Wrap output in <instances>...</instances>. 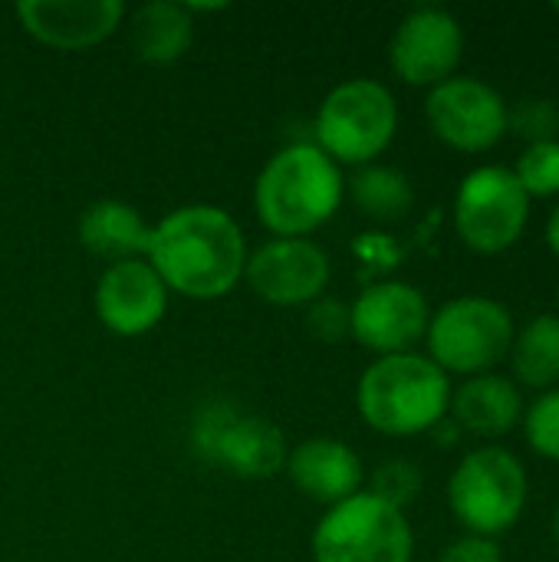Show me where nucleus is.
Segmentation results:
<instances>
[{
  "label": "nucleus",
  "instance_id": "1",
  "mask_svg": "<svg viewBox=\"0 0 559 562\" xmlns=\"http://www.w3.org/2000/svg\"><path fill=\"white\" fill-rule=\"evenodd\" d=\"M145 260L168 293L188 300H221L247 267V240L241 224L217 204H185L152 224Z\"/></svg>",
  "mask_w": 559,
  "mask_h": 562
},
{
  "label": "nucleus",
  "instance_id": "2",
  "mask_svg": "<svg viewBox=\"0 0 559 562\" xmlns=\"http://www.w3.org/2000/svg\"><path fill=\"white\" fill-rule=\"evenodd\" d=\"M343 198V168L316 142L280 148L254 181L257 221L273 237H310L336 217Z\"/></svg>",
  "mask_w": 559,
  "mask_h": 562
},
{
  "label": "nucleus",
  "instance_id": "3",
  "mask_svg": "<svg viewBox=\"0 0 559 562\" xmlns=\"http://www.w3.org/2000/svg\"><path fill=\"white\" fill-rule=\"evenodd\" d=\"M356 408L385 438L435 431L451 408V375L422 352L382 356L359 375Z\"/></svg>",
  "mask_w": 559,
  "mask_h": 562
},
{
  "label": "nucleus",
  "instance_id": "4",
  "mask_svg": "<svg viewBox=\"0 0 559 562\" xmlns=\"http://www.w3.org/2000/svg\"><path fill=\"white\" fill-rule=\"evenodd\" d=\"M527 471L507 448L468 451L448 481V507L471 537L497 540L514 530L527 510Z\"/></svg>",
  "mask_w": 559,
  "mask_h": 562
},
{
  "label": "nucleus",
  "instance_id": "5",
  "mask_svg": "<svg viewBox=\"0 0 559 562\" xmlns=\"http://www.w3.org/2000/svg\"><path fill=\"white\" fill-rule=\"evenodd\" d=\"M517 336L514 313L491 296H458L428 319V359L445 375H484L511 356Z\"/></svg>",
  "mask_w": 559,
  "mask_h": 562
},
{
  "label": "nucleus",
  "instance_id": "6",
  "mask_svg": "<svg viewBox=\"0 0 559 562\" xmlns=\"http://www.w3.org/2000/svg\"><path fill=\"white\" fill-rule=\"evenodd\" d=\"M399 132V102L379 79H346L316 112V148L339 168L376 165Z\"/></svg>",
  "mask_w": 559,
  "mask_h": 562
},
{
  "label": "nucleus",
  "instance_id": "7",
  "mask_svg": "<svg viewBox=\"0 0 559 562\" xmlns=\"http://www.w3.org/2000/svg\"><path fill=\"white\" fill-rule=\"evenodd\" d=\"M412 553L405 510L369 491L329 507L313 530V562H412Z\"/></svg>",
  "mask_w": 559,
  "mask_h": 562
},
{
  "label": "nucleus",
  "instance_id": "8",
  "mask_svg": "<svg viewBox=\"0 0 559 562\" xmlns=\"http://www.w3.org/2000/svg\"><path fill=\"white\" fill-rule=\"evenodd\" d=\"M451 221L458 240L484 257L511 250L530 221V198L517 175L504 165H481L468 171L455 191Z\"/></svg>",
  "mask_w": 559,
  "mask_h": 562
},
{
  "label": "nucleus",
  "instance_id": "9",
  "mask_svg": "<svg viewBox=\"0 0 559 562\" xmlns=\"http://www.w3.org/2000/svg\"><path fill=\"white\" fill-rule=\"evenodd\" d=\"M191 438L204 461L241 481H267L280 474L290 454L283 431L270 418L224 405L198 415Z\"/></svg>",
  "mask_w": 559,
  "mask_h": 562
},
{
  "label": "nucleus",
  "instance_id": "10",
  "mask_svg": "<svg viewBox=\"0 0 559 562\" xmlns=\"http://www.w3.org/2000/svg\"><path fill=\"white\" fill-rule=\"evenodd\" d=\"M507 99L478 76H451L428 89L425 119L438 142L455 151L481 155L507 135Z\"/></svg>",
  "mask_w": 559,
  "mask_h": 562
},
{
  "label": "nucleus",
  "instance_id": "11",
  "mask_svg": "<svg viewBox=\"0 0 559 562\" xmlns=\"http://www.w3.org/2000/svg\"><path fill=\"white\" fill-rule=\"evenodd\" d=\"M465 56V30L458 16L445 7L409 10L389 43V66L405 86L435 89L438 82L458 76Z\"/></svg>",
  "mask_w": 559,
  "mask_h": 562
},
{
  "label": "nucleus",
  "instance_id": "12",
  "mask_svg": "<svg viewBox=\"0 0 559 562\" xmlns=\"http://www.w3.org/2000/svg\"><path fill=\"white\" fill-rule=\"evenodd\" d=\"M428 319L432 306L415 283L382 280L366 286L349 306V336L379 359L415 352L428 333Z\"/></svg>",
  "mask_w": 559,
  "mask_h": 562
},
{
  "label": "nucleus",
  "instance_id": "13",
  "mask_svg": "<svg viewBox=\"0 0 559 562\" xmlns=\"http://www.w3.org/2000/svg\"><path fill=\"white\" fill-rule=\"evenodd\" d=\"M333 263L310 237H273L247 254L244 280L273 306H310L326 296Z\"/></svg>",
  "mask_w": 559,
  "mask_h": 562
},
{
  "label": "nucleus",
  "instance_id": "14",
  "mask_svg": "<svg viewBox=\"0 0 559 562\" xmlns=\"http://www.w3.org/2000/svg\"><path fill=\"white\" fill-rule=\"evenodd\" d=\"M26 36L56 53H82L105 43L125 20L122 0H20L13 7Z\"/></svg>",
  "mask_w": 559,
  "mask_h": 562
},
{
  "label": "nucleus",
  "instance_id": "15",
  "mask_svg": "<svg viewBox=\"0 0 559 562\" xmlns=\"http://www.w3.org/2000/svg\"><path fill=\"white\" fill-rule=\"evenodd\" d=\"M168 313V286L148 260L109 263L96 283V316L115 336H145Z\"/></svg>",
  "mask_w": 559,
  "mask_h": 562
},
{
  "label": "nucleus",
  "instance_id": "16",
  "mask_svg": "<svg viewBox=\"0 0 559 562\" xmlns=\"http://www.w3.org/2000/svg\"><path fill=\"white\" fill-rule=\"evenodd\" d=\"M290 484L313 504L326 510L356 497L362 491L366 471L359 454L339 438H306L300 441L283 464Z\"/></svg>",
  "mask_w": 559,
  "mask_h": 562
},
{
  "label": "nucleus",
  "instance_id": "17",
  "mask_svg": "<svg viewBox=\"0 0 559 562\" xmlns=\"http://www.w3.org/2000/svg\"><path fill=\"white\" fill-rule=\"evenodd\" d=\"M524 408L527 405L514 379L484 372L451 389L448 415L455 418L458 431H468L474 438H504L521 425Z\"/></svg>",
  "mask_w": 559,
  "mask_h": 562
},
{
  "label": "nucleus",
  "instance_id": "18",
  "mask_svg": "<svg viewBox=\"0 0 559 562\" xmlns=\"http://www.w3.org/2000/svg\"><path fill=\"white\" fill-rule=\"evenodd\" d=\"M79 244L109 263L145 260L148 244H152V224L128 201L102 198L82 211Z\"/></svg>",
  "mask_w": 559,
  "mask_h": 562
},
{
  "label": "nucleus",
  "instance_id": "19",
  "mask_svg": "<svg viewBox=\"0 0 559 562\" xmlns=\"http://www.w3.org/2000/svg\"><path fill=\"white\" fill-rule=\"evenodd\" d=\"M132 49L142 63L152 66H171L178 63L191 40H194V20L185 10V3L171 0H152L135 10L132 26H128Z\"/></svg>",
  "mask_w": 559,
  "mask_h": 562
},
{
  "label": "nucleus",
  "instance_id": "20",
  "mask_svg": "<svg viewBox=\"0 0 559 562\" xmlns=\"http://www.w3.org/2000/svg\"><path fill=\"white\" fill-rule=\"evenodd\" d=\"M511 372L517 389L550 392L559 385V313H540L524 323L511 346Z\"/></svg>",
  "mask_w": 559,
  "mask_h": 562
},
{
  "label": "nucleus",
  "instance_id": "21",
  "mask_svg": "<svg viewBox=\"0 0 559 562\" xmlns=\"http://www.w3.org/2000/svg\"><path fill=\"white\" fill-rule=\"evenodd\" d=\"M349 198L369 221H402L415 204V188L405 171L392 165H362L349 181Z\"/></svg>",
  "mask_w": 559,
  "mask_h": 562
},
{
  "label": "nucleus",
  "instance_id": "22",
  "mask_svg": "<svg viewBox=\"0 0 559 562\" xmlns=\"http://www.w3.org/2000/svg\"><path fill=\"white\" fill-rule=\"evenodd\" d=\"M527 191V198H557L559 194V138L527 145L511 168Z\"/></svg>",
  "mask_w": 559,
  "mask_h": 562
},
{
  "label": "nucleus",
  "instance_id": "23",
  "mask_svg": "<svg viewBox=\"0 0 559 562\" xmlns=\"http://www.w3.org/2000/svg\"><path fill=\"white\" fill-rule=\"evenodd\" d=\"M507 132L527 145L559 138V102L550 95H527L507 109Z\"/></svg>",
  "mask_w": 559,
  "mask_h": 562
},
{
  "label": "nucleus",
  "instance_id": "24",
  "mask_svg": "<svg viewBox=\"0 0 559 562\" xmlns=\"http://www.w3.org/2000/svg\"><path fill=\"white\" fill-rule=\"evenodd\" d=\"M524 438L527 445L547 458L559 464V385L550 389V392H540L527 408H524Z\"/></svg>",
  "mask_w": 559,
  "mask_h": 562
},
{
  "label": "nucleus",
  "instance_id": "25",
  "mask_svg": "<svg viewBox=\"0 0 559 562\" xmlns=\"http://www.w3.org/2000/svg\"><path fill=\"white\" fill-rule=\"evenodd\" d=\"M422 491V471L412 461H385L376 474H372V487L369 494H376L379 501L405 510Z\"/></svg>",
  "mask_w": 559,
  "mask_h": 562
},
{
  "label": "nucleus",
  "instance_id": "26",
  "mask_svg": "<svg viewBox=\"0 0 559 562\" xmlns=\"http://www.w3.org/2000/svg\"><path fill=\"white\" fill-rule=\"evenodd\" d=\"M306 329L313 333V339L326 346H339L343 339H349V306L343 300L320 296L316 303L306 306Z\"/></svg>",
  "mask_w": 559,
  "mask_h": 562
},
{
  "label": "nucleus",
  "instance_id": "27",
  "mask_svg": "<svg viewBox=\"0 0 559 562\" xmlns=\"http://www.w3.org/2000/svg\"><path fill=\"white\" fill-rule=\"evenodd\" d=\"M438 562H504L501 543L488 540V537H471L465 533L461 540H455L451 547H445Z\"/></svg>",
  "mask_w": 559,
  "mask_h": 562
},
{
  "label": "nucleus",
  "instance_id": "28",
  "mask_svg": "<svg viewBox=\"0 0 559 562\" xmlns=\"http://www.w3.org/2000/svg\"><path fill=\"white\" fill-rule=\"evenodd\" d=\"M547 247L554 250V257H559V204L550 211V221H547Z\"/></svg>",
  "mask_w": 559,
  "mask_h": 562
},
{
  "label": "nucleus",
  "instance_id": "29",
  "mask_svg": "<svg viewBox=\"0 0 559 562\" xmlns=\"http://www.w3.org/2000/svg\"><path fill=\"white\" fill-rule=\"evenodd\" d=\"M554 13H557V16H559V0H557V3H554Z\"/></svg>",
  "mask_w": 559,
  "mask_h": 562
},
{
  "label": "nucleus",
  "instance_id": "30",
  "mask_svg": "<svg viewBox=\"0 0 559 562\" xmlns=\"http://www.w3.org/2000/svg\"><path fill=\"white\" fill-rule=\"evenodd\" d=\"M557 540H559V514H557Z\"/></svg>",
  "mask_w": 559,
  "mask_h": 562
}]
</instances>
